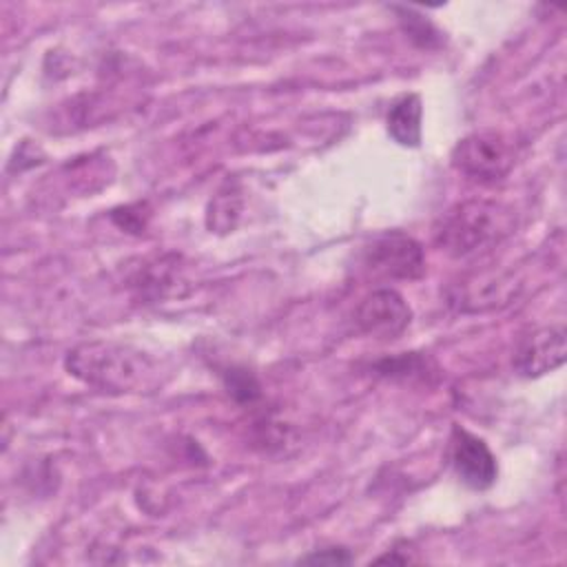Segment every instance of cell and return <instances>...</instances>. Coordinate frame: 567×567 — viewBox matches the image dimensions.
<instances>
[{"instance_id": "cell-9", "label": "cell", "mask_w": 567, "mask_h": 567, "mask_svg": "<svg viewBox=\"0 0 567 567\" xmlns=\"http://www.w3.org/2000/svg\"><path fill=\"white\" fill-rule=\"evenodd\" d=\"M512 292H514V279L498 275L494 279L463 284V288H461L458 297H454V301H458L461 310L478 312L485 308H494L498 303H507Z\"/></svg>"}, {"instance_id": "cell-10", "label": "cell", "mask_w": 567, "mask_h": 567, "mask_svg": "<svg viewBox=\"0 0 567 567\" xmlns=\"http://www.w3.org/2000/svg\"><path fill=\"white\" fill-rule=\"evenodd\" d=\"M241 210V197L237 188H230V184H226L215 199L208 206V228H215L217 233H228L235 228L237 217Z\"/></svg>"}, {"instance_id": "cell-4", "label": "cell", "mask_w": 567, "mask_h": 567, "mask_svg": "<svg viewBox=\"0 0 567 567\" xmlns=\"http://www.w3.org/2000/svg\"><path fill=\"white\" fill-rule=\"evenodd\" d=\"M512 164L514 155L509 144L494 131L470 133L452 148V166L476 182H498L507 175Z\"/></svg>"}, {"instance_id": "cell-8", "label": "cell", "mask_w": 567, "mask_h": 567, "mask_svg": "<svg viewBox=\"0 0 567 567\" xmlns=\"http://www.w3.org/2000/svg\"><path fill=\"white\" fill-rule=\"evenodd\" d=\"M421 115H423V104L416 93H405V95L396 97L385 117L388 135L401 146H419L421 144Z\"/></svg>"}, {"instance_id": "cell-7", "label": "cell", "mask_w": 567, "mask_h": 567, "mask_svg": "<svg viewBox=\"0 0 567 567\" xmlns=\"http://www.w3.org/2000/svg\"><path fill=\"white\" fill-rule=\"evenodd\" d=\"M567 332L565 326H545L527 334L514 352V370L520 377L536 379L565 363Z\"/></svg>"}, {"instance_id": "cell-2", "label": "cell", "mask_w": 567, "mask_h": 567, "mask_svg": "<svg viewBox=\"0 0 567 567\" xmlns=\"http://www.w3.org/2000/svg\"><path fill=\"white\" fill-rule=\"evenodd\" d=\"M516 213L494 199H465L441 215L434 226L436 246L450 257L483 252L514 233Z\"/></svg>"}, {"instance_id": "cell-13", "label": "cell", "mask_w": 567, "mask_h": 567, "mask_svg": "<svg viewBox=\"0 0 567 567\" xmlns=\"http://www.w3.org/2000/svg\"><path fill=\"white\" fill-rule=\"evenodd\" d=\"M299 563H326V565H348L352 563V554L343 547H326V549H317L308 556H301Z\"/></svg>"}, {"instance_id": "cell-3", "label": "cell", "mask_w": 567, "mask_h": 567, "mask_svg": "<svg viewBox=\"0 0 567 567\" xmlns=\"http://www.w3.org/2000/svg\"><path fill=\"white\" fill-rule=\"evenodd\" d=\"M361 268L374 279L412 281L425 272V255L414 237L388 230L361 248Z\"/></svg>"}, {"instance_id": "cell-12", "label": "cell", "mask_w": 567, "mask_h": 567, "mask_svg": "<svg viewBox=\"0 0 567 567\" xmlns=\"http://www.w3.org/2000/svg\"><path fill=\"white\" fill-rule=\"evenodd\" d=\"M226 388L239 401H252L255 396H259V383L246 370H230L226 377Z\"/></svg>"}, {"instance_id": "cell-6", "label": "cell", "mask_w": 567, "mask_h": 567, "mask_svg": "<svg viewBox=\"0 0 567 567\" xmlns=\"http://www.w3.org/2000/svg\"><path fill=\"white\" fill-rule=\"evenodd\" d=\"M450 463L458 481L470 489H487L498 476L496 456L492 454L487 443L481 436L463 430L461 425L452 427Z\"/></svg>"}, {"instance_id": "cell-5", "label": "cell", "mask_w": 567, "mask_h": 567, "mask_svg": "<svg viewBox=\"0 0 567 567\" xmlns=\"http://www.w3.org/2000/svg\"><path fill=\"white\" fill-rule=\"evenodd\" d=\"M357 326L368 337L390 341L403 334L412 321V310L405 299L392 288L372 290L357 308Z\"/></svg>"}, {"instance_id": "cell-11", "label": "cell", "mask_w": 567, "mask_h": 567, "mask_svg": "<svg viewBox=\"0 0 567 567\" xmlns=\"http://www.w3.org/2000/svg\"><path fill=\"white\" fill-rule=\"evenodd\" d=\"M392 9L399 13V22H401L403 31L416 47H421V49L441 47V42H443L441 31L430 20H425L421 13H416L410 7H392Z\"/></svg>"}, {"instance_id": "cell-1", "label": "cell", "mask_w": 567, "mask_h": 567, "mask_svg": "<svg viewBox=\"0 0 567 567\" xmlns=\"http://www.w3.org/2000/svg\"><path fill=\"white\" fill-rule=\"evenodd\" d=\"M69 374L104 392H151L159 385V363L144 350L113 341H89L64 361Z\"/></svg>"}]
</instances>
